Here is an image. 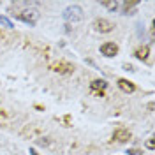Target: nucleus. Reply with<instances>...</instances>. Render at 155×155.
<instances>
[{
	"label": "nucleus",
	"mask_w": 155,
	"mask_h": 155,
	"mask_svg": "<svg viewBox=\"0 0 155 155\" xmlns=\"http://www.w3.org/2000/svg\"><path fill=\"white\" fill-rule=\"evenodd\" d=\"M83 9L79 7V5H71L67 9L64 11V18L67 19V21H72V23H76V21H81L83 19Z\"/></svg>",
	"instance_id": "1"
},
{
	"label": "nucleus",
	"mask_w": 155,
	"mask_h": 155,
	"mask_svg": "<svg viewBox=\"0 0 155 155\" xmlns=\"http://www.w3.org/2000/svg\"><path fill=\"white\" fill-rule=\"evenodd\" d=\"M37 16H39L37 11H30V9L23 11L21 14H18V18L21 19V21H25V23H28L30 27H34V25H35V21H37Z\"/></svg>",
	"instance_id": "2"
},
{
	"label": "nucleus",
	"mask_w": 155,
	"mask_h": 155,
	"mask_svg": "<svg viewBox=\"0 0 155 155\" xmlns=\"http://www.w3.org/2000/svg\"><path fill=\"white\" fill-rule=\"evenodd\" d=\"M101 53H102L104 57L111 58V57H115V55H118V46H116L115 42H104V44L101 46Z\"/></svg>",
	"instance_id": "3"
},
{
	"label": "nucleus",
	"mask_w": 155,
	"mask_h": 155,
	"mask_svg": "<svg viewBox=\"0 0 155 155\" xmlns=\"http://www.w3.org/2000/svg\"><path fill=\"white\" fill-rule=\"evenodd\" d=\"M95 30H99V32H102V34H107V32H111L113 30V23L109 21V19H95Z\"/></svg>",
	"instance_id": "4"
},
{
	"label": "nucleus",
	"mask_w": 155,
	"mask_h": 155,
	"mask_svg": "<svg viewBox=\"0 0 155 155\" xmlns=\"http://www.w3.org/2000/svg\"><path fill=\"white\" fill-rule=\"evenodd\" d=\"M113 139L118 141V143H127L130 139V132L127 129H116L115 132H113Z\"/></svg>",
	"instance_id": "5"
},
{
	"label": "nucleus",
	"mask_w": 155,
	"mask_h": 155,
	"mask_svg": "<svg viewBox=\"0 0 155 155\" xmlns=\"http://www.w3.org/2000/svg\"><path fill=\"white\" fill-rule=\"evenodd\" d=\"M118 87H120V90H124L125 94H132L136 90V85L132 83V81H129V79H124V78H120L118 79Z\"/></svg>",
	"instance_id": "6"
},
{
	"label": "nucleus",
	"mask_w": 155,
	"mask_h": 155,
	"mask_svg": "<svg viewBox=\"0 0 155 155\" xmlns=\"http://www.w3.org/2000/svg\"><path fill=\"white\" fill-rule=\"evenodd\" d=\"M51 69L55 71V72H60V74H69V72H72L74 67L71 65V64H55V65H51Z\"/></svg>",
	"instance_id": "7"
},
{
	"label": "nucleus",
	"mask_w": 155,
	"mask_h": 155,
	"mask_svg": "<svg viewBox=\"0 0 155 155\" xmlns=\"http://www.w3.org/2000/svg\"><path fill=\"white\" fill-rule=\"evenodd\" d=\"M148 53H150V48H148V46H141V48L136 49L134 57L137 58V60H146V58H148Z\"/></svg>",
	"instance_id": "8"
},
{
	"label": "nucleus",
	"mask_w": 155,
	"mask_h": 155,
	"mask_svg": "<svg viewBox=\"0 0 155 155\" xmlns=\"http://www.w3.org/2000/svg\"><path fill=\"white\" fill-rule=\"evenodd\" d=\"M139 5V2H136V0H127V2H124V12L125 14H132L134 12V7H137Z\"/></svg>",
	"instance_id": "9"
},
{
	"label": "nucleus",
	"mask_w": 155,
	"mask_h": 155,
	"mask_svg": "<svg viewBox=\"0 0 155 155\" xmlns=\"http://www.w3.org/2000/svg\"><path fill=\"white\" fill-rule=\"evenodd\" d=\"M106 87H107V83L104 79H94V81H92V90H101V92H102Z\"/></svg>",
	"instance_id": "10"
},
{
	"label": "nucleus",
	"mask_w": 155,
	"mask_h": 155,
	"mask_svg": "<svg viewBox=\"0 0 155 155\" xmlns=\"http://www.w3.org/2000/svg\"><path fill=\"white\" fill-rule=\"evenodd\" d=\"M101 5L106 7V9H109V11H116L118 9V2H106V0H104V2H101Z\"/></svg>",
	"instance_id": "11"
},
{
	"label": "nucleus",
	"mask_w": 155,
	"mask_h": 155,
	"mask_svg": "<svg viewBox=\"0 0 155 155\" xmlns=\"http://www.w3.org/2000/svg\"><path fill=\"white\" fill-rule=\"evenodd\" d=\"M0 25H4V27H7V28H12V21L7 19L5 16H2V14H0Z\"/></svg>",
	"instance_id": "12"
},
{
	"label": "nucleus",
	"mask_w": 155,
	"mask_h": 155,
	"mask_svg": "<svg viewBox=\"0 0 155 155\" xmlns=\"http://www.w3.org/2000/svg\"><path fill=\"white\" fill-rule=\"evenodd\" d=\"M146 148H150V150H155V141H153V139H148V141H146Z\"/></svg>",
	"instance_id": "13"
},
{
	"label": "nucleus",
	"mask_w": 155,
	"mask_h": 155,
	"mask_svg": "<svg viewBox=\"0 0 155 155\" xmlns=\"http://www.w3.org/2000/svg\"><path fill=\"white\" fill-rule=\"evenodd\" d=\"M37 143H39V145H42V146H46V145L49 143V141H48V137H44V139H39Z\"/></svg>",
	"instance_id": "14"
},
{
	"label": "nucleus",
	"mask_w": 155,
	"mask_h": 155,
	"mask_svg": "<svg viewBox=\"0 0 155 155\" xmlns=\"http://www.w3.org/2000/svg\"><path fill=\"white\" fill-rule=\"evenodd\" d=\"M129 155H139V152H137V150H130V152H129Z\"/></svg>",
	"instance_id": "15"
},
{
	"label": "nucleus",
	"mask_w": 155,
	"mask_h": 155,
	"mask_svg": "<svg viewBox=\"0 0 155 155\" xmlns=\"http://www.w3.org/2000/svg\"><path fill=\"white\" fill-rule=\"evenodd\" d=\"M30 153H32V155H39L37 152H35V150H30Z\"/></svg>",
	"instance_id": "16"
}]
</instances>
